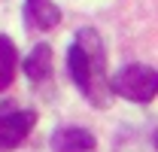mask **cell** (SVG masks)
I'll return each mask as SVG.
<instances>
[{
	"mask_svg": "<svg viewBox=\"0 0 158 152\" xmlns=\"http://www.w3.org/2000/svg\"><path fill=\"white\" fill-rule=\"evenodd\" d=\"M52 149L55 152H91L94 149V134L85 128H61L52 134Z\"/></svg>",
	"mask_w": 158,
	"mask_h": 152,
	"instance_id": "obj_5",
	"label": "cell"
},
{
	"mask_svg": "<svg viewBox=\"0 0 158 152\" xmlns=\"http://www.w3.org/2000/svg\"><path fill=\"white\" fill-rule=\"evenodd\" d=\"M37 125L34 110H19V113H0V152L15 149Z\"/></svg>",
	"mask_w": 158,
	"mask_h": 152,
	"instance_id": "obj_3",
	"label": "cell"
},
{
	"mask_svg": "<svg viewBox=\"0 0 158 152\" xmlns=\"http://www.w3.org/2000/svg\"><path fill=\"white\" fill-rule=\"evenodd\" d=\"M24 73L31 82H43V79H49L52 73V49L49 46H34L31 49V55L24 58Z\"/></svg>",
	"mask_w": 158,
	"mask_h": 152,
	"instance_id": "obj_6",
	"label": "cell"
},
{
	"mask_svg": "<svg viewBox=\"0 0 158 152\" xmlns=\"http://www.w3.org/2000/svg\"><path fill=\"white\" fill-rule=\"evenodd\" d=\"M155 140H158V137H155Z\"/></svg>",
	"mask_w": 158,
	"mask_h": 152,
	"instance_id": "obj_8",
	"label": "cell"
},
{
	"mask_svg": "<svg viewBox=\"0 0 158 152\" xmlns=\"http://www.w3.org/2000/svg\"><path fill=\"white\" fill-rule=\"evenodd\" d=\"M67 70L76 88L88 103L106 107L110 103V76H106V49L94 27H82L67 52Z\"/></svg>",
	"mask_w": 158,
	"mask_h": 152,
	"instance_id": "obj_1",
	"label": "cell"
},
{
	"mask_svg": "<svg viewBox=\"0 0 158 152\" xmlns=\"http://www.w3.org/2000/svg\"><path fill=\"white\" fill-rule=\"evenodd\" d=\"M24 21L31 31H52L61 21V9L52 0H24Z\"/></svg>",
	"mask_w": 158,
	"mask_h": 152,
	"instance_id": "obj_4",
	"label": "cell"
},
{
	"mask_svg": "<svg viewBox=\"0 0 158 152\" xmlns=\"http://www.w3.org/2000/svg\"><path fill=\"white\" fill-rule=\"evenodd\" d=\"M15 70H19V52H15V43L0 34V91H6L15 79Z\"/></svg>",
	"mask_w": 158,
	"mask_h": 152,
	"instance_id": "obj_7",
	"label": "cell"
},
{
	"mask_svg": "<svg viewBox=\"0 0 158 152\" xmlns=\"http://www.w3.org/2000/svg\"><path fill=\"white\" fill-rule=\"evenodd\" d=\"M113 95L125 97L131 103H149L158 95V70L146 64H128L110 76Z\"/></svg>",
	"mask_w": 158,
	"mask_h": 152,
	"instance_id": "obj_2",
	"label": "cell"
}]
</instances>
